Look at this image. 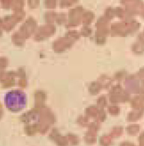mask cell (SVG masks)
<instances>
[{
  "label": "cell",
  "mask_w": 144,
  "mask_h": 146,
  "mask_svg": "<svg viewBox=\"0 0 144 146\" xmlns=\"http://www.w3.org/2000/svg\"><path fill=\"white\" fill-rule=\"evenodd\" d=\"M131 50L134 55H143L144 54V44L139 41L136 40L131 44Z\"/></svg>",
  "instance_id": "9"
},
{
  "label": "cell",
  "mask_w": 144,
  "mask_h": 146,
  "mask_svg": "<svg viewBox=\"0 0 144 146\" xmlns=\"http://www.w3.org/2000/svg\"><path fill=\"white\" fill-rule=\"evenodd\" d=\"M125 72H118V73H117V75H116V77L118 78V79H121V78H123V76H125Z\"/></svg>",
  "instance_id": "16"
},
{
  "label": "cell",
  "mask_w": 144,
  "mask_h": 146,
  "mask_svg": "<svg viewBox=\"0 0 144 146\" xmlns=\"http://www.w3.org/2000/svg\"><path fill=\"white\" fill-rule=\"evenodd\" d=\"M81 37L89 38L92 35L93 30L89 25H83L79 31Z\"/></svg>",
  "instance_id": "10"
},
{
  "label": "cell",
  "mask_w": 144,
  "mask_h": 146,
  "mask_svg": "<svg viewBox=\"0 0 144 146\" xmlns=\"http://www.w3.org/2000/svg\"><path fill=\"white\" fill-rule=\"evenodd\" d=\"M114 14L115 17H117L122 20H128L133 19L123 7H121L114 8Z\"/></svg>",
  "instance_id": "7"
},
{
  "label": "cell",
  "mask_w": 144,
  "mask_h": 146,
  "mask_svg": "<svg viewBox=\"0 0 144 146\" xmlns=\"http://www.w3.org/2000/svg\"><path fill=\"white\" fill-rule=\"evenodd\" d=\"M140 27L141 24L133 19L117 21L110 25V35L114 37H126L137 32Z\"/></svg>",
  "instance_id": "2"
},
{
  "label": "cell",
  "mask_w": 144,
  "mask_h": 146,
  "mask_svg": "<svg viewBox=\"0 0 144 146\" xmlns=\"http://www.w3.org/2000/svg\"><path fill=\"white\" fill-rule=\"evenodd\" d=\"M65 36L72 39V40L75 42L79 40L81 38L79 31L75 30L74 29H69V31L66 33Z\"/></svg>",
  "instance_id": "11"
},
{
  "label": "cell",
  "mask_w": 144,
  "mask_h": 146,
  "mask_svg": "<svg viewBox=\"0 0 144 146\" xmlns=\"http://www.w3.org/2000/svg\"><path fill=\"white\" fill-rule=\"evenodd\" d=\"M4 104L10 111L17 113L25 109L27 105V94L20 90L8 92L4 97Z\"/></svg>",
  "instance_id": "1"
},
{
  "label": "cell",
  "mask_w": 144,
  "mask_h": 146,
  "mask_svg": "<svg viewBox=\"0 0 144 146\" xmlns=\"http://www.w3.org/2000/svg\"><path fill=\"white\" fill-rule=\"evenodd\" d=\"M137 40L139 41L140 42L144 44V28L143 31L138 35Z\"/></svg>",
  "instance_id": "15"
},
{
  "label": "cell",
  "mask_w": 144,
  "mask_h": 146,
  "mask_svg": "<svg viewBox=\"0 0 144 146\" xmlns=\"http://www.w3.org/2000/svg\"><path fill=\"white\" fill-rule=\"evenodd\" d=\"M85 9L82 6H77L69 10L68 14V21L65 27L68 29L77 28L82 24V18Z\"/></svg>",
  "instance_id": "4"
},
{
  "label": "cell",
  "mask_w": 144,
  "mask_h": 146,
  "mask_svg": "<svg viewBox=\"0 0 144 146\" xmlns=\"http://www.w3.org/2000/svg\"><path fill=\"white\" fill-rule=\"evenodd\" d=\"M139 16H140V17L144 20V7L143 8V9L142 10L141 12L140 13V14Z\"/></svg>",
  "instance_id": "17"
},
{
  "label": "cell",
  "mask_w": 144,
  "mask_h": 146,
  "mask_svg": "<svg viewBox=\"0 0 144 146\" xmlns=\"http://www.w3.org/2000/svg\"><path fill=\"white\" fill-rule=\"evenodd\" d=\"M120 3L133 18L135 16L140 15L144 7L143 0H120Z\"/></svg>",
  "instance_id": "5"
},
{
  "label": "cell",
  "mask_w": 144,
  "mask_h": 146,
  "mask_svg": "<svg viewBox=\"0 0 144 146\" xmlns=\"http://www.w3.org/2000/svg\"><path fill=\"white\" fill-rule=\"evenodd\" d=\"M68 21V15L64 13H60L59 14H57V17L56 19V23L59 25L66 24Z\"/></svg>",
  "instance_id": "13"
},
{
  "label": "cell",
  "mask_w": 144,
  "mask_h": 146,
  "mask_svg": "<svg viewBox=\"0 0 144 146\" xmlns=\"http://www.w3.org/2000/svg\"><path fill=\"white\" fill-rule=\"evenodd\" d=\"M79 0H59L60 6L61 8H70L78 3Z\"/></svg>",
  "instance_id": "12"
},
{
  "label": "cell",
  "mask_w": 144,
  "mask_h": 146,
  "mask_svg": "<svg viewBox=\"0 0 144 146\" xmlns=\"http://www.w3.org/2000/svg\"><path fill=\"white\" fill-rule=\"evenodd\" d=\"M111 20L105 15L100 17L95 23L96 31L94 36L95 42L97 45H104L110 34V23Z\"/></svg>",
  "instance_id": "3"
},
{
  "label": "cell",
  "mask_w": 144,
  "mask_h": 146,
  "mask_svg": "<svg viewBox=\"0 0 144 146\" xmlns=\"http://www.w3.org/2000/svg\"><path fill=\"white\" fill-rule=\"evenodd\" d=\"M95 19V13L90 10H85L82 18L83 25H89L94 21Z\"/></svg>",
  "instance_id": "8"
},
{
  "label": "cell",
  "mask_w": 144,
  "mask_h": 146,
  "mask_svg": "<svg viewBox=\"0 0 144 146\" xmlns=\"http://www.w3.org/2000/svg\"><path fill=\"white\" fill-rule=\"evenodd\" d=\"M75 41L65 36L56 39L53 43V48L56 52L62 53L71 49L75 43Z\"/></svg>",
  "instance_id": "6"
},
{
  "label": "cell",
  "mask_w": 144,
  "mask_h": 146,
  "mask_svg": "<svg viewBox=\"0 0 144 146\" xmlns=\"http://www.w3.org/2000/svg\"><path fill=\"white\" fill-rule=\"evenodd\" d=\"M46 5L49 9H55L57 5V0H46Z\"/></svg>",
  "instance_id": "14"
}]
</instances>
